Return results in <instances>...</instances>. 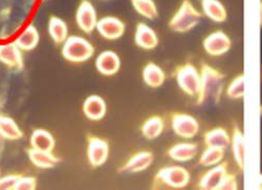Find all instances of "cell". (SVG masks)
Listing matches in <instances>:
<instances>
[{
  "mask_svg": "<svg viewBox=\"0 0 262 190\" xmlns=\"http://www.w3.org/2000/svg\"><path fill=\"white\" fill-rule=\"evenodd\" d=\"M95 47L87 39L77 35H70L61 48L62 57L72 63H83L92 59Z\"/></svg>",
  "mask_w": 262,
  "mask_h": 190,
  "instance_id": "obj_4",
  "label": "cell"
},
{
  "mask_svg": "<svg viewBox=\"0 0 262 190\" xmlns=\"http://www.w3.org/2000/svg\"><path fill=\"white\" fill-rule=\"evenodd\" d=\"M204 143L206 147L227 150L231 145V135L224 128H215L204 135Z\"/></svg>",
  "mask_w": 262,
  "mask_h": 190,
  "instance_id": "obj_20",
  "label": "cell"
},
{
  "mask_svg": "<svg viewBox=\"0 0 262 190\" xmlns=\"http://www.w3.org/2000/svg\"><path fill=\"white\" fill-rule=\"evenodd\" d=\"M142 77L144 83L151 89H159L163 87L166 81V74L164 70L154 62H149L145 66L142 72Z\"/></svg>",
  "mask_w": 262,
  "mask_h": 190,
  "instance_id": "obj_21",
  "label": "cell"
},
{
  "mask_svg": "<svg viewBox=\"0 0 262 190\" xmlns=\"http://www.w3.org/2000/svg\"><path fill=\"white\" fill-rule=\"evenodd\" d=\"M202 16V13L193 6L191 0H183L177 13L170 19L168 27L173 32L185 34L198 27Z\"/></svg>",
  "mask_w": 262,
  "mask_h": 190,
  "instance_id": "obj_3",
  "label": "cell"
},
{
  "mask_svg": "<svg viewBox=\"0 0 262 190\" xmlns=\"http://www.w3.org/2000/svg\"><path fill=\"white\" fill-rule=\"evenodd\" d=\"M228 162L223 161L216 166L210 167L199 180L198 188L203 190H218L225 177L228 175Z\"/></svg>",
  "mask_w": 262,
  "mask_h": 190,
  "instance_id": "obj_11",
  "label": "cell"
},
{
  "mask_svg": "<svg viewBox=\"0 0 262 190\" xmlns=\"http://www.w3.org/2000/svg\"><path fill=\"white\" fill-rule=\"evenodd\" d=\"M191 181V175L187 168L180 165H171L163 167L156 175L152 188L160 189L167 187L171 189H184Z\"/></svg>",
  "mask_w": 262,
  "mask_h": 190,
  "instance_id": "obj_2",
  "label": "cell"
},
{
  "mask_svg": "<svg viewBox=\"0 0 262 190\" xmlns=\"http://www.w3.org/2000/svg\"><path fill=\"white\" fill-rule=\"evenodd\" d=\"M30 144L31 147H33L35 150L53 152L56 146V141L54 136L49 131L43 129H37L31 135Z\"/></svg>",
  "mask_w": 262,
  "mask_h": 190,
  "instance_id": "obj_24",
  "label": "cell"
},
{
  "mask_svg": "<svg viewBox=\"0 0 262 190\" xmlns=\"http://www.w3.org/2000/svg\"><path fill=\"white\" fill-rule=\"evenodd\" d=\"M226 95L231 100L243 99L245 96V76L240 74L236 76L229 84Z\"/></svg>",
  "mask_w": 262,
  "mask_h": 190,
  "instance_id": "obj_30",
  "label": "cell"
},
{
  "mask_svg": "<svg viewBox=\"0 0 262 190\" xmlns=\"http://www.w3.org/2000/svg\"><path fill=\"white\" fill-rule=\"evenodd\" d=\"M159 36L157 32L144 23H140L136 28L135 44L142 50L152 51L159 46Z\"/></svg>",
  "mask_w": 262,
  "mask_h": 190,
  "instance_id": "obj_14",
  "label": "cell"
},
{
  "mask_svg": "<svg viewBox=\"0 0 262 190\" xmlns=\"http://www.w3.org/2000/svg\"><path fill=\"white\" fill-rule=\"evenodd\" d=\"M179 88L190 97H198L201 90V71L196 69L192 63L180 66L174 73Z\"/></svg>",
  "mask_w": 262,
  "mask_h": 190,
  "instance_id": "obj_5",
  "label": "cell"
},
{
  "mask_svg": "<svg viewBox=\"0 0 262 190\" xmlns=\"http://www.w3.org/2000/svg\"><path fill=\"white\" fill-rule=\"evenodd\" d=\"M121 58L120 56L111 50H107L99 54L96 58L95 67L97 71L106 77H111L119 73L121 69Z\"/></svg>",
  "mask_w": 262,
  "mask_h": 190,
  "instance_id": "obj_13",
  "label": "cell"
},
{
  "mask_svg": "<svg viewBox=\"0 0 262 190\" xmlns=\"http://www.w3.org/2000/svg\"><path fill=\"white\" fill-rule=\"evenodd\" d=\"M225 159V150L216 149V147H206V150L202 153L199 164L203 167L210 168L222 163Z\"/></svg>",
  "mask_w": 262,
  "mask_h": 190,
  "instance_id": "obj_29",
  "label": "cell"
},
{
  "mask_svg": "<svg viewBox=\"0 0 262 190\" xmlns=\"http://www.w3.org/2000/svg\"><path fill=\"white\" fill-rule=\"evenodd\" d=\"M0 178H2V175H0Z\"/></svg>",
  "mask_w": 262,
  "mask_h": 190,
  "instance_id": "obj_37",
  "label": "cell"
},
{
  "mask_svg": "<svg viewBox=\"0 0 262 190\" xmlns=\"http://www.w3.org/2000/svg\"><path fill=\"white\" fill-rule=\"evenodd\" d=\"M238 189V182L235 175L228 173L223 180L222 184L218 187V190H236Z\"/></svg>",
  "mask_w": 262,
  "mask_h": 190,
  "instance_id": "obj_33",
  "label": "cell"
},
{
  "mask_svg": "<svg viewBox=\"0 0 262 190\" xmlns=\"http://www.w3.org/2000/svg\"><path fill=\"white\" fill-rule=\"evenodd\" d=\"M109 143L99 137L90 136L87 140L86 157L92 167L98 168L103 166L109 157Z\"/></svg>",
  "mask_w": 262,
  "mask_h": 190,
  "instance_id": "obj_7",
  "label": "cell"
},
{
  "mask_svg": "<svg viewBox=\"0 0 262 190\" xmlns=\"http://www.w3.org/2000/svg\"><path fill=\"white\" fill-rule=\"evenodd\" d=\"M20 175H9L0 178V190H14Z\"/></svg>",
  "mask_w": 262,
  "mask_h": 190,
  "instance_id": "obj_32",
  "label": "cell"
},
{
  "mask_svg": "<svg viewBox=\"0 0 262 190\" xmlns=\"http://www.w3.org/2000/svg\"><path fill=\"white\" fill-rule=\"evenodd\" d=\"M134 10L142 17L154 20L159 16V10L155 0H131Z\"/></svg>",
  "mask_w": 262,
  "mask_h": 190,
  "instance_id": "obj_28",
  "label": "cell"
},
{
  "mask_svg": "<svg viewBox=\"0 0 262 190\" xmlns=\"http://www.w3.org/2000/svg\"><path fill=\"white\" fill-rule=\"evenodd\" d=\"M164 129V119L160 116H152L143 123L141 132L144 138L148 140H155L163 134Z\"/></svg>",
  "mask_w": 262,
  "mask_h": 190,
  "instance_id": "obj_27",
  "label": "cell"
},
{
  "mask_svg": "<svg viewBox=\"0 0 262 190\" xmlns=\"http://www.w3.org/2000/svg\"><path fill=\"white\" fill-rule=\"evenodd\" d=\"M0 62L12 70L24 71L25 69L23 51L15 42L0 45Z\"/></svg>",
  "mask_w": 262,
  "mask_h": 190,
  "instance_id": "obj_12",
  "label": "cell"
},
{
  "mask_svg": "<svg viewBox=\"0 0 262 190\" xmlns=\"http://www.w3.org/2000/svg\"><path fill=\"white\" fill-rule=\"evenodd\" d=\"M199 154V146L198 144L192 142H181L176 145L171 146L168 151V156L171 160L186 163L194 160Z\"/></svg>",
  "mask_w": 262,
  "mask_h": 190,
  "instance_id": "obj_16",
  "label": "cell"
},
{
  "mask_svg": "<svg viewBox=\"0 0 262 190\" xmlns=\"http://www.w3.org/2000/svg\"><path fill=\"white\" fill-rule=\"evenodd\" d=\"M27 155L32 164L40 168V170H52L60 162V159L56 157L52 152L39 151L33 149V147L27 151Z\"/></svg>",
  "mask_w": 262,
  "mask_h": 190,
  "instance_id": "obj_19",
  "label": "cell"
},
{
  "mask_svg": "<svg viewBox=\"0 0 262 190\" xmlns=\"http://www.w3.org/2000/svg\"><path fill=\"white\" fill-rule=\"evenodd\" d=\"M0 136L9 141H17L24 138V133L13 118L0 114Z\"/></svg>",
  "mask_w": 262,
  "mask_h": 190,
  "instance_id": "obj_26",
  "label": "cell"
},
{
  "mask_svg": "<svg viewBox=\"0 0 262 190\" xmlns=\"http://www.w3.org/2000/svg\"><path fill=\"white\" fill-rule=\"evenodd\" d=\"M231 150L233 159L238 166L240 171L245 170L246 156H245V136L238 126L233 129V133L231 135Z\"/></svg>",
  "mask_w": 262,
  "mask_h": 190,
  "instance_id": "obj_18",
  "label": "cell"
},
{
  "mask_svg": "<svg viewBox=\"0 0 262 190\" xmlns=\"http://www.w3.org/2000/svg\"><path fill=\"white\" fill-rule=\"evenodd\" d=\"M21 51L30 52L35 50L40 42V34L34 25L28 26L14 41Z\"/></svg>",
  "mask_w": 262,
  "mask_h": 190,
  "instance_id": "obj_23",
  "label": "cell"
},
{
  "mask_svg": "<svg viewBox=\"0 0 262 190\" xmlns=\"http://www.w3.org/2000/svg\"><path fill=\"white\" fill-rule=\"evenodd\" d=\"M37 188V179L35 177L21 176L17 181L14 190H35Z\"/></svg>",
  "mask_w": 262,
  "mask_h": 190,
  "instance_id": "obj_31",
  "label": "cell"
},
{
  "mask_svg": "<svg viewBox=\"0 0 262 190\" xmlns=\"http://www.w3.org/2000/svg\"><path fill=\"white\" fill-rule=\"evenodd\" d=\"M203 47L209 56L221 57L231 50L232 40L225 32L216 31L204 39Z\"/></svg>",
  "mask_w": 262,
  "mask_h": 190,
  "instance_id": "obj_9",
  "label": "cell"
},
{
  "mask_svg": "<svg viewBox=\"0 0 262 190\" xmlns=\"http://www.w3.org/2000/svg\"><path fill=\"white\" fill-rule=\"evenodd\" d=\"M45 2H46V0H45Z\"/></svg>",
  "mask_w": 262,
  "mask_h": 190,
  "instance_id": "obj_39",
  "label": "cell"
},
{
  "mask_svg": "<svg viewBox=\"0 0 262 190\" xmlns=\"http://www.w3.org/2000/svg\"><path fill=\"white\" fill-rule=\"evenodd\" d=\"M171 128L173 133L183 139H193L200 133V123L195 117L189 114L174 113L171 116Z\"/></svg>",
  "mask_w": 262,
  "mask_h": 190,
  "instance_id": "obj_6",
  "label": "cell"
},
{
  "mask_svg": "<svg viewBox=\"0 0 262 190\" xmlns=\"http://www.w3.org/2000/svg\"><path fill=\"white\" fill-rule=\"evenodd\" d=\"M201 79V90L196 97V104L220 102L225 89V75L207 63H203Z\"/></svg>",
  "mask_w": 262,
  "mask_h": 190,
  "instance_id": "obj_1",
  "label": "cell"
},
{
  "mask_svg": "<svg viewBox=\"0 0 262 190\" xmlns=\"http://www.w3.org/2000/svg\"><path fill=\"white\" fill-rule=\"evenodd\" d=\"M96 31L103 39L108 41H116L124 36L126 26L118 17L105 16L98 20Z\"/></svg>",
  "mask_w": 262,
  "mask_h": 190,
  "instance_id": "obj_10",
  "label": "cell"
},
{
  "mask_svg": "<svg viewBox=\"0 0 262 190\" xmlns=\"http://www.w3.org/2000/svg\"><path fill=\"white\" fill-rule=\"evenodd\" d=\"M260 26L262 27V0L260 2Z\"/></svg>",
  "mask_w": 262,
  "mask_h": 190,
  "instance_id": "obj_36",
  "label": "cell"
},
{
  "mask_svg": "<svg viewBox=\"0 0 262 190\" xmlns=\"http://www.w3.org/2000/svg\"><path fill=\"white\" fill-rule=\"evenodd\" d=\"M49 35L56 45H63L70 36L68 24L58 16H52L49 20Z\"/></svg>",
  "mask_w": 262,
  "mask_h": 190,
  "instance_id": "obj_25",
  "label": "cell"
},
{
  "mask_svg": "<svg viewBox=\"0 0 262 190\" xmlns=\"http://www.w3.org/2000/svg\"><path fill=\"white\" fill-rule=\"evenodd\" d=\"M155 161V156L151 152H140L131 157L128 162L121 168L120 173L138 174L147 171Z\"/></svg>",
  "mask_w": 262,
  "mask_h": 190,
  "instance_id": "obj_17",
  "label": "cell"
},
{
  "mask_svg": "<svg viewBox=\"0 0 262 190\" xmlns=\"http://www.w3.org/2000/svg\"><path fill=\"white\" fill-rule=\"evenodd\" d=\"M106 2H108V0H106Z\"/></svg>",
  "mask_w": 262,
  "mask_h": 190,
  "instance_id": "obj_38",
  "label": "cell"
},
{
  "mask_svg": "<svg viewBox=\"0 0 262 190\" xmlns=\"http://www.w3.org/2000/svg\"><path fill=\"white\" fill-rule=\"evenodd\" d=\"M5 138H3L0 136V158H2L3 154H4V150H5Z\"/></svg>",
  "mask_w": 262,
  "mask_h": 190,
  "instance_id": "obj_34",
  "label": "cell"
},
{
  "mask_svg": "<svg viewBox=\"0 0 262 190\" xmlns=\"http://www.w3.org/2000/svg\"><path fill=\"white\" fill-rule=\"evenodd\" d=\"M258 189L262 190V174H260L258 178Z\"/></svg>",
  "mask_w": 262,
  "mask_h": 190,
  "instance_id": "obj_35",
  "label": "cell"
},
{
  "mask_svg": "<svg viewBox=\"0 0 262 190\" xmlns=\"http://www.w3.org/2000/svg\"><path fill=\"white\" fill-rule=\"evenodd\" d=\"M98 14L90 0H82L76 11V24L85 34H92L98 24Z\"/></svg>",
  "mask_w": 262,
  "mask_h": 190,
  "instance_id": "obj_8",
  "label": "cell"
},
{
  "mask_svg": "<svg viewBox=\"0 0 262 190\" xmlns=\"http://www.w3.org/2000/svg\"><path fill=\"white\" fill-rule=\"evenodd\" d=\"M82 111L84 116L89 120L100 121L106 115L107 105L102 97L98 95H92L84 100Z\"/></svg>",
  "mask_w": 262,
  "mask_h": 190,
  "instance_id": "obj_15",
  "label": "cell"
},
{
  "mask_svg": "<svg viewBox=\"0 0 262 190\" xmlns=\"http://www.w3.org/2000/svg\"><path fill=\"white\" fill-rule=\"evenodd\" d=\"M203 14L217 24L225 23L228 18L226 7L221 0H201Z\"/></svg>",
  "mask_w": 262,
  "mask_h": 190,
  "instance_id": "obj_22",
  "label": "cell"
}]
</instances>
